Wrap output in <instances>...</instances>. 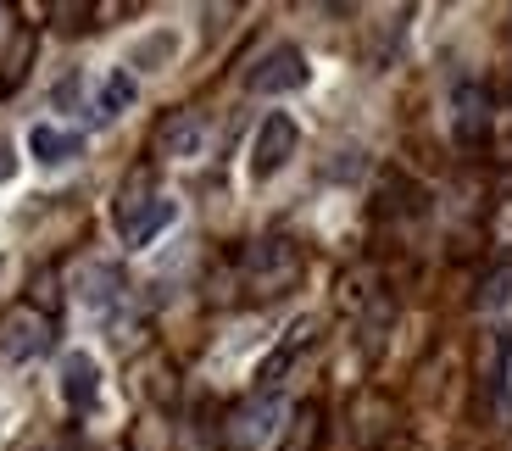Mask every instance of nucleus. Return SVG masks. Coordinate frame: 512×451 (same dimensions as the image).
<instances>
[{
    "label": "nucleus",
    "mask_w": 512,
    "mask_h": 451,
    "mask_svg": "<svg viewBox=\"0 0 512 451\" xmlns=\"http://www.w3.org/2000/svg\"><path fill=\"white\" fill-rule=\"evenodd\" d=\"M173 51H179V39H173V34H156V39H145L140 51H134V67H162Z\"/></svg>",
    "instance_id": "14"
},
{
    "label": "nucleus",
    "mask_w": 512,
    "mask_h": 451,
    "mask_svg": "<svg viewBox=\"0 0 512 451\" xmlns=\"http://www.w3.org/2000/svg\"><path fill=\"white\" fill-rule=\"evenodd\" d=\"M173 218H179V207H173L167 195H145L140 207H134V212H123L117 223H123V240L134 245V251H140V245H151V240H156V234H162Z\"/></svg>",
    "instance_id": "8"
},
{
    "label": "nucleus",
    "mask_w": 512,
    "mask_h": 451,
    "mask_svg": "<svg viewBox=\"0 0 512 451\" xmlns=\"http://www.w3.org/2000/svg\"><path fill=\"white\" fill-rule=\"evenodd\" d=\"M295 268H301V257H295L290 240H256L251 251H245V279H251L256 296L284 290V284L295 279Z\"/></svg>",
    "instance_id": "3"
},
{
    "label": "nucleus",
    "mask_w": 512,
    "mask_h": 451,
    "mask_svg": "<svg viewBox=\"0 0 512 451\" xmlns=\"http://www.w3.org/2000/svg\"><path fill=\"white\" fill-rule=\"evenodd\" d=\"M28 151H34L39 168H62V162H73V156L84 151V140L56 129V123H34V129H28Z\"/></svg>",
    "instance_id": "10"
},
{
    "label": "nucleus",
    "mask_w": 512,
    "mask_h": 451,
    "mask_svg": "<svg viewBox=\"0 0 512 451\" xmlns=\"http://www.w3.org/2000/svg\"><path fill=\"white\" fill-rule=\"evenodd\" d=\"M479 307H485V312H501V307H512V268L490 273V279H485V290H479Z\"/></svg>",
    "instance_id": "13"
},
{
    "label": "nucleus",
    "mask_w": 512,
    "mask_h": 451,
    "mask_svg": "<svg viewBox=\"0 0 512 451\" xmlns=\"http://www.w3.org/2000/svg\"><path fill=\"white\" fill-rule=\"evenodd\" d=\"M134 95H140V78H134V67H106L101 90H95V123H117V117L134 106Z\"/></svg>",
    "instance_id": "9"
},
{
    "label": "nucleus",
    "mask_w": 512,
    "mask_h": 451,
    "mask_svg": "<svg viewBox=\"0 0 512 451\" xmlns=\"http://www.w3.org/2000/svg\"><path fill=\"white\" fill-rule=\"evenodd\" d=\"M0 17H6V12H0Z\"/></svg>",
    "instance_id": "17"
},
{
    "label": "nucleus",
    "mask_w": 512,
    "mask_h": 451,
    "mask_svg": "<svg viewBox=\"0 0 512 451\" xmlns=\"http://www.w3.org/2000/svg\"><path fill=\"white\" fill-rule=\"evenodd\" d=\"M307 340H312V318H301V323L290 329V340H284V346L273 351L268 362H262V385H273V379H279V368H290V362H295V351L307 346Z\"/></svg>",
    "instance_id": "12"
},
{
    "label": "nucleus",
    "mask_w": 512,
    "mask_h": 451,
    "mask_svg": "<svg viewBox=\"0 0 512 451\" xmlns=\"http://www.w3.org/2000/svg\"><path fill=\"white\" fill-rule=\"evenodd\" d=\"M201 140H206V129H201V117L195 112H173L162 129H156V151L162 156H195Z\"/></svg>",
    "instance_id": "11"
},
{
    "label": "nucleus",
    "mask_w": 512,
    "mask_h": 451,
    "mask_svg": "<svg viewBox=\"0 0 512 451\" xmlns=\"http://www.w3.org/2000/svg\"><path fill=\"white\" fill-rule=\"evenodd\" d=\"M95 396H101V362L90 351H67L62 357V401L73 413H90Z\"/></svg>",
    "instance_id": "7"
},
{
    "label": "nucleus",
    "mask_w": 512,
    "mask_h": 451,
    "mask_svg": "<svg viewBox=\"0 0 512 451\" xmlns=\"http://www.w3.org/2000/svg\"><path fill=\"white\" fill-rule=\"evenodd\" d=\"M12 173H17V156H12V145L0 140V184L12 179Z\"/></svg>",
    "instance_id": "16"
},
{
    "label": "nucleus",
    "mask_w": 512,
    "mask_h": 451,
    "mask_svg": "<svg viewBox=\"0 0 512 451\" xmlns=\"http://www.w3.org/2000/svg\"><path fill=\"white\" fill-rule=\"evenodd\" d=\"M312 435H318V407L307 401V407L295 413V435H290V446H284V451H307V446H312Z\"/></svg>",
    "instance_id": "15"
},
{
    "label": "nucleus",
    "mask_w": 512,
    "mask_h": 451,
    "mask_svg": "<svg viewBox=\"0 0 512 451\" xmlns=\"http://www.w3.org/2000/svg\"><path fill=\"white\" fill-rule=\"evenodd\" d=\"M307 78H312V67H307V56H301V45H273L268 56H256L245 84H251V95H290V90H301Z\"/></svg>",
    "instance_id": "1"
},
{
    "label": "nucleus",
    "mask_w": 512,
    "mask_h": 451,
    "mask_svg": "<svg viewBox=\"0 0 512 451\" xmlns=\"http://www.w3.org/2000/svg\"><path fill=\"white\" fill-rule=\"evenodd\" d=\"M45 346H51V318H45V312L17 307L12 318L0 323V357L6 362H28V357H39Z\"/></svg>",
    "instance_id": "4"
},
{
    "label": "nucleus",
    "mask_w": 512,
    "mask_h": 451,
    "mask_svg": "<svg viewBox=\"0 0 512 451\" xmlns=\"http://www.w3.org/2000/svg\"><path fill=\"white\" fill-rule=\"evenodd\" d=\"M279 424H284V401L262 390V396H251L240 413H234V440H240V446H268V440L279 435Z\"/></svg>",
    "instance_id": "6"
},
{
    "label": "nucleus",
    "mask_w": 512,
    "mask_h": 451,
    "mask_svg": "<svg viewBox=\"0 0 512 451\" xmlns=\"http://www.w3.org/2000/svg\"><path fill=\"white\" fill-rule=\"evenodd\" d=\"M451 134H457V145H485L490 140L485 84H457V95H451Z\"/></svg>",
    "instance_id": "5"
},
{
    "label": "nucleus",
    "mask_w": 512,
    "mask_h": 451,
    "mask_svg": "<svg viewBox=\"0 0 512 451\" xmlns=\"http://www.w3.org/2000/svg\"><path fill=\"white\" fill-rule=\"evenodd\" d=\"M295 145H301L295 117L290 112H268L262 129H256V140H251V179H273V173L295 156Z\"/></svg>",
    "instance_id": "2"
}]
</instances>
